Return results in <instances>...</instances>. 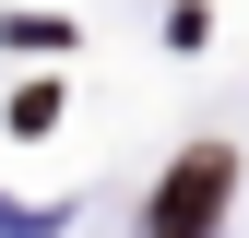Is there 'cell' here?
<instances>
[{"label":"cell","mask_w":249,"mask_h":238,"mask_svg":"<svg viewBox=\"0 0 249 238\" xmlns=\"http://www.w3.org/2000/svg\"><path fill=\"white\" fill-rule=\"evenodd\" d=\"M226 155H213V143H202V155H178L166 167V191H154V215H142V238H213V215H226Z\"/></svg>","instance_id":"cell-1"}]
</instances>
